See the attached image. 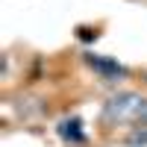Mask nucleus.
<instances>
[{
    "label": "nucleus",
    "instance_id": "nucleus-1",
    "mask_svg": "<svg viewBox=\"0 0 147 147\" xmlns=\"http://www.w3.org/2000/svg\"><path fill=\"white\" fill-rule=\"evenodd\" d=\"M100 121L106 127H124L129 124L136 127H147V97H141L138 91H118L103 103Z\"/></svg>",
    "mask_w": 147,
    "mask_h": 147
},
{
    "label": "nucleus",
    "instance_id": "nucleus-2",
    "mask_svg": "<svg viewBox=\"0 0 147 147\" xmlns=\"http://www.w3.org/2000/svg\"><path fill=\"white\" fill-rule=\"evenodd\" d=\"M85 65H88L94 74H100L103 80H118V77H127V65H121L118 59L112 56H100V53H85Z\"/></svg>",
    "mask_w": 147,
    "mask_h": 147
},
{
    "label": "nucleus",
    "instance_id": "nucleus-3",
    "mask_svg": "<svg viewBox=\"0 0 147 147\" xmlns=\"http://www.w3.org/2000/svg\"><path fill=\"white\" fill-rule=\"evenodd\" d=\"M56 132H59V138H62L65 144H85V129H82V121L77 115L62 118L56 124Z\"/></svg>",
    "mask_w": 147,
    "mask_h": 147
},
{
    "label": "nucleus",
    "instance_id": "nucleus-4",
    "mask_svg": "<svg viewBox=\"0 0 147 147\" xmlns=\"http://www.w3.org/2000/svg\"><path fill=\"white\" fill-rule=\"evenodd\" d=\"M147 144V127L141 129V127H136L132 129V136L127 138V147H144Z\"/></svg>",
    "mask_w": 147,
    "mask_h": 147
}]
</instances>
